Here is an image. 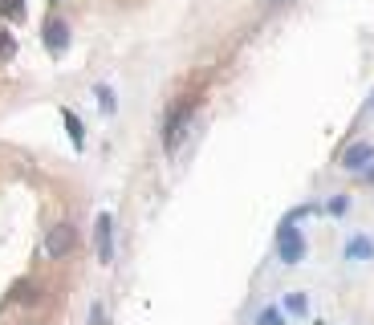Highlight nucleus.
I'll use <instances>...</instances> for the list:
<instances>
[{
  "mask_svg": "<svg viewBox=\"0 0 374 325\" xmlns=\"http://www.w3.org/2000/svg\"><path fill=\"white\" fill-rule=\"evenodd\" d=\"M277 256L285 264H301L305 260V236H301V228H297L293 216L280 220V228H277Z\"/></svg>",
  "mask_w": 374,
  "mask_h": 325,
  "instance_id": "nucleus-1",
  "label": "nucleus"
},
{
  "mask_svg": "<svg viewBox=\"0 0 374 325\" xmlns=\"http://www.w3.org/2000/svg\"><path fill=\"white\" fill-rule=\"evenodd\" d=\"M73 248H77V228H73V224H53L45 232V252L53 256V260H66Z\"/></svg>",
  "mask_w": 374,
  "mask_h": 325,
  "instance_id": "nucleus-2",
  "label": "nucleus"
},
{
  "mask_svg": "<svg viewBox=\"0 0 374 325\" xmlns=\"http://www.w3.org/2000/svg\"><path fill=\"white\" fill-rule=\"evenodd\" d=\"M94 252H98L102 264L114 260V216H110V211H102V216L94 220Z\"/></svg>",
  "mask_w": 374,
  "mask_h": 325,
  "instance_id": "nucleus-3",
  "label": "nucleus"
},
{
  "mask_svg": "<svg viewBox=\"0 0 374 325\" xmlns=\"http://www.w3.org/2000/svg\"><path fill=\"white\" fill-rule=\"evenodd\" d=\"M191 114H195V102H184V106H175V114L167 118V126H163L167 151H175V146H179V139H184V130H187V122H191Z\"/></svg>",
  "mask_w": 374,
  "mask_h": 325,
  "instance_id": "nucleus-4",
  "label": "nucleus"
},
{
  "mask_svg": "<svg viewBox=\"0 0 374 325\" xmlns=\"http://www.w3.org/2000/svg\"><path fill=\"white\" fill-rule=\"evenodd\" d=\"M45 49L53 57H61V53L70 49V24L61 21V17H49L45 21Z\"/></svg>",
  "mask_w": 374,
  "mask_h": 325,
  "instance_id": "nucleus-5",
  "label": "nucleus"
},
{
  "mask_svg": "<svg viewBox=\"0 0 374 325\" xmlns=\"http://www.w3.org/2000/svg\"><path fill=\"white\" fill-rule=\"evenodd\" d=\"M371 162H374V142H354V146L342 151V167L346 171H366Z\"/></svg>",
  "mask_w": 374,
  "mask_h": 325,
  "instance_id": "nucleus-6",
  "label": "nucleus"
},
{
  "mask_svg": "<svg viewBox=\"0 0 374 325\" xmlns=\"http://www.w3.org/2000/svg\"><path fill=\"white\" fill-rule=\"evenodd\" d=\"M346 260H354V264H366V260H374V240L371 236H350L346 240Z\"/></svg>",
  "mask_w": 374,
  "mask_h": 325,
  "instance_id": "nucleus-7",
  "label": "nucleus"
},
{
  "mask_svg": "<svg viewBox=\"0 0 374 325\" xmlns=\"http://www.w3.org/2000/svg\"><path fill=\"white\" fill-rule=\"evenodd\" d=\"M280 309L293 313V317H305V313H309V297H305V293H289V297L280 301Z\"/></svg>",
  "mask_w": 374,
  "mask_h": 325,
  "instance_id": "nucleus-8",
  "label": "nucleus"
},
{
  "mask_svg": "<svg viewBox=\"0 0 374 325\" xmlns=\"http://www.w3.org/2000/svg\"><path fill=\"white\" fill-rule=\"evenodd\" d=\"M24 13H29L24 0H0V17L4 21H24Z\"/></svg>",
  "mask_w": 374,
  "mask_h": 325,
  "instance_id": "nucleus-9",
  "label": "nucleus"
},
{
  "mask_svg": "<svg viewBox=\"0 0 374 325\" xmlns=\"http://www.w3.org/2000/svg\"><path fill=\"white\" fill-rule=\"evenodd\" d=\"M61 118H66V126H70V139H73V146L82 151V146H86V135H82V122H77V114H73V110H61Z\"/></svg>",
  "mask_w": 374,
  "mask_h": 325,
  "instance_id": "nucleus-10",
  "label": "nucleus"
},
{
  "mask_svg": "<svg viewBox=\"0 0 374 325\" xmlns=\"http://www.w3.org/2000/svg\"><path fill=\"white\" fill-rule=\"evenodd\" d=\"M257 325H285V309L280 305H264L257 313Z\"/></svg>",
  "mask_w": 374,
  "mask_h": 325,
  "instance_id": "nucleus-11",
  "label": "nucleus"
},
{
  "mask_svg": "<svg viewBox=\"0 0 374 325\" xmlns=\"http://www.w3.org/2000/svg\"><path fill=\"white\" fill-rule=\"evenodd\" d=\"M13 53H17V41H13V33H8V29L0 24V61H8Z\"/></svg>",
  "mask_w": 374,
  "mask_h": 325,
  "instance_id": "nucleus-12",
  "label": "nucleus"
},
{
  "mask_svg": "<svg viewBox=\"0 0 374 325\" xmlns=\"http://www.w3.org/2000/svg\"><path fill=\"white\" fill-rule=\"evenodd\" d=\"M346 208H350V199H346V195H334V199L326 204L329 216H346Z\"/></svg>",
  "mask_w": 374,
  "mask_h": 325,
  "instance_id": "nucleus-13",
  "label": "nucleus"
},
{
  "mask_svg": "<svg viewBox=\"0 0 374 325\" xmlns=\"http://www.w3.org/2000/svg\"><path fill=\"white\" fill-rule=\"evenodd\" d=\"M98 98H102V110L110 114V110H114V93H110V86H98Z\"/></svg>",
  "mask_w": 374,
  "mask_h": 325,
  "instance_id": "nucleus-14",
  "label": "nucleus"
},
{
  "mask_svg": "<svg viewBox=\"0 0 374 325\" xmlns=\"http://www.w3.org/2000/svg\"><path fill=\"white\" fill-rule=\"evenodd\" d=\"M17 301H37V293H33V280L17 285Z\"/></svg>",
  "mask_w": 374,
  "mask_h": 325,
  "instance_id": "nucleus-15",
  "label": "nucleus"
},
{
  "mask_svg": "<svg viewBox=\"0 0 374 325\" xmlns=\"http://www.w3.org/2000/svg\"><path fill=\"white\" fill-rule=\"evenodd\" d=\"M90 322H94V325H106V309H102V305H94V313H90Z\"/></svg>",
  "mask_w": 374,
  "mask_h": 325,
  "instance_id": "nucleus-16",
  "label": "nucleus"
},
{
  "mask_svg": "<svg viewBox=\"0 0 374 325\" xmlns=\"http://www.w3.org/2000/svg\"><path fill=\"white\" fill-rule=\"evenodd\" d=\"M362 175H366V183H374V167H366V171H362Z\"/></svg>",
  "mask_w": 374,
  "mask_h": 325,
  "instance_id": "nucleus-17",
  "label": "nucleus"
},
{
  "mask_svg": "<svg viewBox=\"0 0 374 325\" xmlns=\"http://www.w3.org/2000/svg\"><path fill=\"white\" fill-rule=\"evenodd\" d=\"M371 110H374V93H371Z\"/></svg>",
  "mask_w": 374,
  "mask_h": 325,
  "instance_id": "nucleus-18",
  "label": "nucleus"
},
{
  "mask_svg": "<svg viewBox=\"0 0 374 325\" xmlns=\"http://www.w3.org/2000/svg\"><path fill=\"white\" fill-rule=\"evenodd\" d=\"M53 4H57V0H53Z\"/></svg>",
  "mask_w": 374,
  "mask_h": 325,
  "instance_id": "nucleus-19",
  "label": "nucleus"
}]
</instances>
